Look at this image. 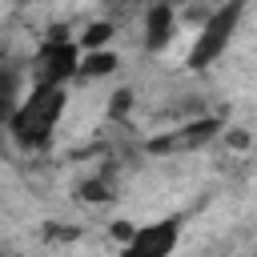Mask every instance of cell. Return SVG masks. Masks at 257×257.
Here are the masks:
<instances>
[{
    "instance_id": "obj_1",
    "label": "cell",
    "mask_w": 257,
    "mask_h": 257,
    "mask_svg": "<svg viewBox=\"0 0 257 257\" xmlns=\"http://www.w3.org/2000/svg\"><path fill=\"white\" fill-rule=\"evenodd\" d=\"M68 112V84H28L20 104L8 112V137L24 153H44Z\"/></svg>"
},
{
    "instance_id": "obj_2",
    "label": "cell",
    "mask_w": 257,
    "mask_h": 257,
    "mask_svg": "<svg viewBox=\"0 0 257 257\" xmlns=\"http://www.w3.org/2000/svg\"><path fill=\"white\" fill-rule=\"evenodd\" d=\"M245 8H249V0H221V4L209 12V20L201 24V32H197V40H193V48H189V56H185V64H189L193 72H201V68H209V64H217V60L225 56V48L233 44V36H237V28H241Z\"/></svg>"
},
{
    "instance_id": "obj_3",
    "label": "cell",
    "mask_w": 257,
    "mask_h": 257,
    "mask_svg": "<svg viewBox=\"0 0 257 257\" xmlns=\"http://www.w3.org/2000/svg\"><path fill=\"white\" fill-rule=\"evenodd\" d=\"M80 48L76 40H64V36H48L32 60H28V84H72L76 72H80Z\"/></svg>"
},
{
    "instance_id": "obj_4",
    "label": "cell",
    "mask_w": 257,
    "mask_h": 257,
    "mask_svg": "<svg viewBox=\"0 0 257 257\" xmlns=\"http://www.w3.org/2000/svg\"><path fill=\"white\" fill-rule=\"evenodd\" d=\"M217 133H221V120H217V116H189V120H181V124H173V128H165V133H157L145 149H149L153 157H189V153L213 145Z\"/></svg>"
},
{
    "instance_id": "obj_5",
    "label": "cell",
    "mask_w": 257,
    "mask_h": 257,
    "mask_svg": "<svg viewBox=\"0 0 257 257\" xmlns=\"http://www.w3.org/2000/svg\"><path fill=\"white\" fill-rule=\"evenodd\" d=\"M181 241V225L177 221H153V225H137L124 233V253L133 257H165L173 253Z\"/></svg>"
},
{
    "instance_id": "obj_6",
    "label": "cell",
    "mask_w": 257,
    "mask_h": 257,
    "mask_svg": "<svg viewBox=\"0 0 257 257\" xmlns=\"http://www.w3.org/2000/svg\"><path fill=\"white\" fill-rule=\"evenodd\" d=\"M177 24H181L177 8H173L169 0H157V4L145 12V48H149V52H161V48L173 40Z\"/></svg>"
},
{
    "instance_id": "obj_7",
    "label": "cell",
    "mask_w": 257,
    "mask_h": 257,
    "mask_svg": "<svg viewBox=\"0 0 257 257\" xmlns=\"http://www.w3.org/2000/svg\"><path fill=\"white\" fill-rule=\"evenodd\" d=\"M116 68V56L112 52H88L84 60H80V72H76V80H92V76H108Z\"/></svg>"
}]
</instances>
